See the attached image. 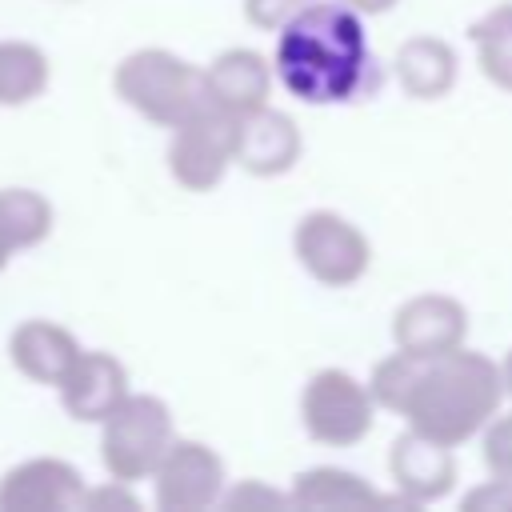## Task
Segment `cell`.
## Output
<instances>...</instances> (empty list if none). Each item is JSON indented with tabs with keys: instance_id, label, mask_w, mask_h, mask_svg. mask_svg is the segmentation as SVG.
I'll use <instances>...</instances> for the list:
<instances>
[{
	"instance_id": "7402d4cb",
	"label": "cell",
	"mask_w": 512,
	"mask_h": 512,
	"mask_svg": "<svg viewBox=\"0 0 512 512\" xmlns=\"http://www.w3.org/2000/svg\"><path fill=\"white\" fill-rule=\"evenodd\" d=\"M80 508H84V512H108V508H124V512H132V508H140V500H136V492H132L128 480L108 476L104 484H88Z\"/></svg>"
},
{
	"instance_id": "52a82bcc",
	"label": "cell",
	"mask_w": 512,
	"mask_h": 512,
	"mask_svg": "<svg viewBox=\"0 0 512 512\" xmlns=\"http://www.w3.org/2000/svg\"><path fill=\"white\" fill-rule=\"evenodd\" d=\"M168 176L184 192H212L224 184L228 168L236 164V116L220 108H200L184 124L172 128L164 148Z\"/></svg>"
},
{
	"instance_id": "ac0fdd59",
	"label": "cell",
	"mask_w": 512,
	"mask_h": 512,
	"mask_svg": "<svg viewBox=\"0 0 512 512\" xmlns=\"http://www.w3.org/2000/svg\"><path fill=\"white\" fill-rule=\"evenodd\" d=\"M288 500L308 504V508H352V504H376L380 492L352 468L316 464V468H304L292 476Z\"/></svg>"
},
{
	"instance_id": "e0dca14e",
	"label": "cell",
	"mask_w": 512,
	"mask_h": 512,
	"mask_svg": "<svg viewBox=\"0 0 512 512\" xmlns=\"http://www.w3.org/2000/svg\"><path fill=\"white\" fill-rule=\"evenodd\" d=\"M52 80V60L40 44L8 36L0 40V108H24L44 96Z\"/></svg>"
},
{
	"instance_id": "8992f818",
	"label": "cell",
	"mask_w": 512,
	"mask_h": 512,
	"mask_svg": "<svg viewBox=\"0 0 512 512\" xmlns=\"http://www.w3.org/2000/svg\"><path fill=\"white\" fill-rule=\"evenodd\" d=\"M292 256L320 288H352L372 268V240L332 208H312L292 228Z\"/></svg>"
},
{
	"instance_id": "d4e9b609",
	"label": "cell",
	"mask_w": 512,
	"mask_h": 512,
	"mask_svg": "<svg viewBox=\"0 0 512 512\" xmlns=\"http://www.w3.org/2000/svg\"><path fill=\"white\" fill-rule=\"evenodd\" d=\"M280 500H288V492H276V488H268L264 480H256V476H248V480H240V484H228L224 488V508H268V504H280Z\"/></svg>"
},
{
	"instance_id": "5b68a950",
	"label": "cell",
	"mask_w": 512,
	"mask_h": 512,
	"mask_svg": "<svg viewBox=\"0 0 512 512\" xmlns=\"http://www.w3.org/2000/svg\"><path fill=\"white\" fill-rule=\"evenodd\" d=\"M376 396L368 380L348 368H320L300 388V428L324 448H352L376 424Z\"/></svg>"
},
{
	"instance_id": "d6986e66",
	"label": "cell",
	"mask_w": 512,
	"mask_h": 512,
	"mask_svg": "<svg viewBox=\"0 0 512 512\" xmlns=\"http://www.w3.org/2000/svg\"><path fill=\"white\" fill-rule=\"evenodd\" d=\"M480 76L512 96V0H496L468 28Z\"/></svg>"
},
{
	"instance_id": "4316f807",
	"label": "cell",
	"mask_w": 512,
	"mask_h": 512,
	"mask_svg": "<svg viewBox=\"0 0 512 512\" xmlns=\"http://www.w3.org/2000/svg\"><path fill=\"white\" fill-rule=\"evenodd\" d=\"M12 256H16V244H12V236H8V228H4V220H0V272L8 268Z\"/></svg>"
},
{
	"instance_id": "ffe728a7",
	"label": "cell",
	"mask_w": 512,
	"mask_h": 512,
	"mask_svg": "<svg viewBox=\"0 0 512 512\" xmlns=\"http://www.w3.org/2000/svg\"><path fill=\"white\" fill-rule=\"evenodd\" d=\"M0 220L16 244V252H28L52 236L56 212L44 192L36 188H0Z\"/></svg>"
},
{
	"instance_id": "2e32d148",
	"label": "cell",
	"mask_w": 512,
	"mask_h": 512,
	"mask_svg": "<svg viewBox=\"0 0 512 512\" xmlns=\"http://www.w3.org/2000/svg\"><path fill=\"white\" fill-rule=\"evenodd\" d=\"M392 72H396V84L404 88V96H412V100H444L456 88L460 56L444 36L416 32L396 48Z\"/></svg>"
},
{
	"instance_id": "9a60e30c",
	"label": "cell",
	"mask_w": 512,
	"mask_h": 512,
	"mask_svg": "<svg viewBox=\"0 0 512 512\" xmlns=\"http://www.w3.org/2000/svg\"><path fill=\"white\" fill-rule=\"evenodd\" d=\"M272 80H276V68L256 48H224L204 68L208 104L228 112V116H244V112L260 108V104H268Z\"/></svg>"
},
{
	"instance_id": "cb8c5ba5",
	"label": "cell",
	"mask_w": 512,
	"mask_h": 512,
	"mask_svg": "<svg viewBox=\"0 0 512 512\" xmlns=\"http://www.w3.org/2000/svg\"><path fill=\"white\" fill-rule=\"evenodd\" d=\"M460 508H468V512H512V484L500 480V476H488V480H480L476 488L464 492Z\"/></svg>"
},
{
	"instance_id": "5bb4252c",
	"label": "cell",
	"mask_w": 512,
	"mask_h": 512,
	"mask_svg": "<svg viewBox=\"0 0 512 512\" xmlns=\"http://www.w3.org/2000/svg\"><path fill=\"white\" fill-rule=\"evenodd\" d=\"M80 340L60 324V320H44V316H28L8 332V360L12 368L44 388H60V380L68 376V368L80 360Z\"/></svg>"
},
{
	"instance_id": "3957f363",
	"label": "cell",
	"mask_w": 512,
	"mask_h": 512,
	"mask_svg": "<svg viewBox=\"0 0 512 512\" xmlns=\"http://www.w3.org/2000/svg\"><path fill=\"white\" fill-rule=\"evenodd\" d=\"M112 92L136 116L160 128H176L208 108L204 68L172 48H136L112 68Z\"/></svg>"
},
{
	"instance_id": "ba28073f",
	"label": "cell",
	"mask_w": 512,
	"mask_h": 512,
	"mask_svg": "<svg viewBox=\"0 0 512 512\" xmlns=\"http://www.w3.org/2000/svg\"><path fill=\"white\" fill-rule=\"evenodd\" d=\"M228 468L220 452L204 440L176 436L152 472V500L160 512H204L224 500Z\"/></svg>"
},
{
	"instance_id": "4fadbf2b",
	"label": "cell",
	"mask_w": 512,
	"mask_h": 512,
	"mask_svg": "<svg viewBox=\"0 0 512 512\" xmlns=\"http://www.w3.org/2000/svg\"><path fill=\"white\" fill-rule=\"evenodd\" d=\"M56 392H60V408L72 420L100 424L132 392V384H128V368L120 356H112L104 348H84Z\"/></svg>"
},
{
	"instance_id": "7c38bea8",
	"label": "cell",
	"mask_w": 512,
	"mask_h": 512,
	"mask_svg": "<svg viewBox=\"0 0 512 512\" xmlns=\"http://www.w3.org/2000/svg\"><path fill=\"white\" fill-rule=\"evenodd\" d=\"M468 336V308L448 292H416L392 312V344L404 352L436 356L460 348Z\"/></svg>"
},
{
	"instance_id": "f1b7e54d",
	"label": "cell",
	"mask_w": 512,
	"mask_h": 512,
	"mask_svg": "<svg viewBox=\"0 0 512 512\" xmlns=\"http://www.w3.org/2000/svg\"><path fill=\"white\" fill-rule=\"evenodd\" d=\"M52 4H76V0H52Z\"/></svg>"
},
{
	"instance_id": "30bf717a",
	"label": "cell",
	"mask_w": 512,
	"mask_h": 512,
	"mask_svg": "<svg viewBox=\"0 0 512 512\" xmlns=\"http://www.w3.org/2000/svg\"><path fill=\"white\" fill-rule=\"evenodd\" d=\"M388 476L404 504H436L456 484V452L416 428H404L388 444Z\"/></svg>"
},
{
	"instance_id": "6da1fadb",
	"label": "cell",
	"mask_w": 512,
	"mask_h": 512,
	"mask_svg": "<svg viewBox=\"0 0 512 512\" xmlns=\"http://www.w3.org/2000/svg\"><path fill=\"white\" fill-rule=\"evenodd\" d=\"M368 388L384 412L404 416L408 428L448 448L476 440L508 400L504 368L464 344L436 356L396 348L376 360Z\"/></svg>"
},
{
	"instance_id": "9c48e42d",
	"label": "cell",
	"mask_w": 512,
	"mask_h": 512,
	"mask_svg": "<svg viewBox=\"0 0 512 512\" xmlns=\"http://www.w3.org/2000/svg\"><path fill=\"white\" fill-rule=\"evenodd\" d=\"M84 492L88 480L72 460L28 456L0 476V512H72Z\"/></svg>"
},
{
	"instance_id": "7a4b0ae2",
	"label": "cell",
	"mask_w": 512,
	"mask_h": 512,
	"mask_svg": "<svg viewBox=\"0 0 512 512\" xmlns=\"http://www.w3.org/2000/svg\"><path fill=\"white\" fill-rule=\"evenodd\" d=\"M272 68L276 84L300 104H348L372 72L364 16L344 0H308L276 32Z\"/></svg>"
},
{
	"instance_id": "44dd1931",
	"label": "cell",
	"mask_w": 512,
	"mask_h": 512,
	"mask_svg": "<svg viewBox=\"0 0 512 512\" xmlns=\"http://www.w3.org/2000/svg\"><path fill=\"white\" fill-rule=\"evenodd\" d=\"M480 456H484L488 476H500L512 484V404L500 408L480 432Z\"/></svg>"
},
{
	"instance_id": "8fae6325",
	"label": "cell",
	"mask_w": 512,
	"mask_h": 512,
	"mask_svg": "<svg viewBox=\"0 0 512 512\" xmlns=\"http://www.w3.org/2000/svg\"><path fill=\"white\" fill-rule=\"evenodd\" d=\"M304 156V136L296 120L272 104H260L244 116H236V164L248 176L272 180L296 168Z\"/></svg>"
},
{
	"instance_id": "484cf974",
	"label": "cell",
	"mask_w": 512,
	"mask_h": 512,
	"mask_svg": "<svg viewBox=\"0 0 512 512\" xmlns=\"http://www.w3.org/2000/svg\"><path fill=\"white\" fill-rule=\"evenodd\" d=\"M348 8H356L360 16H380V12H388V8H396V0H344Z\"/></svg>"
},
{
	"instance_id": "83f0119b",
	"label": "cell",
	"mask_w": 512,
	"mask_h": 512,
	"mask_svg": "<svg viewBox=\"0 0 512 512\" xmlns=\"http://www.w3.org/2000/svg\"><path fill=\"white\" fill-rule=\"evenodd\" d=\"M500 368H504V388H508V400H512V352L500 360Z\"/></svg>"
},
{
	"instance_id": "603a6c76",
	"label": "cell",
	"mask_w": 512,
	"mask_h": 512,
	"mask_svg": "<svg viewBox=\"0 0 512 512\" xmlns=\"http://www.w3.org/2000/svg\"><path fill=\"white\" fill-rule=\"evenodd\" d=\"M308 0H244V20L264 32H280Z\"/></svg>"
},
{
	"instance_id": "277c9868",
	"label": "cell",
	"mask_w": 512,
	"mask_h": 512,
	"mask_svg": "<svg viewBox=\"0 0 512 512\" xmlns=\"http://www.w3.org/2000/svg\"><path fill=\"white\" fill-rule=\"evenodd\" d=\"M172 440H176L172 408L152 392H128L100 420V464L108 476L140 484L152 480Z\"/></svg>"
}]
</instances>
